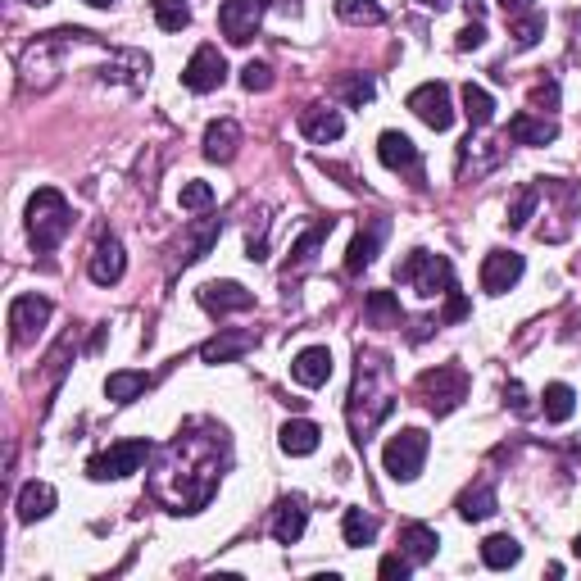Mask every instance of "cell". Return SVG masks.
<instances>
[{"instance_id": "47", "label": "cell", "mask_w": 581, "mask_h": 581, "mask_svg": "<svg viewBox=\"0 0 581 581\" xmlns=\"http://www.w3.org/2000/svg\"><path fill=\"white\" fill-rule=\"evenodd\" d=\"M87 5H96V10H109V5H114V0H87Z\"/></svg>"}, {"instance_id": "30", "label": "cell", "mask_w": 581, "mask_h": 581, "mask_svg": "<svg viewBox=\"0 0 581 581\" xmlns=\"http://www.w3.org/2000/svg\"><path fill=\"white\" fill-rule=\"evenodd\" d=\"M463 114H468V123H473V128H486V123L495 119L491 91L477 87V82H468V87H463Z\"/></svg>"}, {"instance_id": "31", "label": "cell", "mask_w": 581, "mask_h": 581, "mask_svg": "<svg viewBox=\"0 0 581 581\" xmlns=\"http://www.w3.org/2000/svg\"><path fill=\"white\" fill-rule=\"evenodd\" d=\"M150 10H155V23L164 32H182L191 23V5H187V0H150Z\"/></svg>"}, {"instance_id": "24", "label": "cell", "mask_w": 581, "mask_h": 581, "mask_svg": "<svg viewBox=\"0 0 581 581\" xmlns=\"http://www.w3.org/2000/svg\"><path fill=\"white\" fill-rule=\"evenodd\" d=\"M55 509V486L50 482H28L19 491V522H37Z\"/></svg>"}, {"instance_id": "5", "label": "cell", "mask_w": 581, "mask_h": 581, "mask_svg": "<svg viewBox=\"0 0 581 581\" xmlns=\"http://www.w3.org/2000/svg\"><path fill=\"white\" fill-rule=\"evenodd\" d=\"M427 450H432V441H427L423 427H404V432H395L391 441H386V450H382L386 473H391L395 482H414V477L423 473Z\"/></svg>"}, {"instance_id": "13", "label": "cell", "mask_w": 581, "mask_h": 581, "mask_svg": "<svg viewBox=\"0 0 581 581\" xmlns=\"http://www.w3.org/2000/svg\"><path fill=\"white\" fill-rule=\"evenodd\" d=\"M123 268H128V255H123L119 237H100L96 250H91V264H87L91 282H96V286H114L123 277Z\"/></svg>"}, {"instance_id": "2", "label": "cell", "mask_w": 581, "mask_h": 581, "mask_svg": "<svg viewBox=\"0 0 581 581\" xmlns=\"http://www.w3.org/2000/svg\"><path fill=\"white\" fill-rule=\"evenodd\" d=\"M69 227H73V209L55 187H41L37 196L28 200V241L41 255L60 246V241L69 237Z\"/></svg>"}, {"instance_id": "15", "label": "cell", "mask_w": 581, "mask_h": 581, "mask_svg": "<svg viewBox=\"0 0 581 581\" xmlns=\"http://www.w3.org/2000/svg\"><path fill=\"white\" fill-rule=\"evenodd\" d=\"M377 159H382L391 173H414L418 168V146L404 132H382L377 137Z\"/></svg>"}, {"instance_id": "44", "label": "cell", "mask_w": 581, "mask_h": 581, "mask_svg": "<svg viewBox=\"0 0 581 581\" xmlns=\"http://www.w3.org/2000/svg\"><path fill=\"white\" fill-rule=\"evenodd\" d=\"M482 41H486V28H482V23H473V28H463V32H459V50H477Z\"/></svg>"}, {"instance_id": "3", "label": "cell", "mask_w": 581, "mask_h": 581, "mask_svg": "<svg viewBox=\"0 0 581 581\" xmlns=\"http://www.w3.org/2000/svg\"><path fill=\"white\" fill-rule=\"evenodd\" d=\"M395 282L414 286L423 300L432 296H450L454 291V264L445 255H432V250H414L395 264Z\"/></svg>"}, {"instance_id": "34", "label": "cell", "mask_w": 581, "mask_h": 581, "mask_svg": "<svg viewBox=\"0 0 581 581\" xmlns=\"http://www.w3.org/2000/svg\"><path fill=\"white\" fill-rule=\"evenodd\" d=\"M336 14H341L345 23H368V28L386 19V10L377 0H336Z\"/></svg>"}, {"instance_id": "11", "label": "cell", "mask_w": 581, "mask_h": 581, "mask_svg": "<svg viewBox=\"0 0 581 581\" xmlns=\"http://www.w3.org/2000/svg\"><path fill=\"white\" fill-rule=\"evenodd\" d=\"M522 277V255H513V250H491V255L482 259V291L486 296H504L509 286H518Z\"/></svg>"}, {"instance_id": "37", "label": "cell", "mask_w": 581, "mask_h": 581, "mask_svg": "<svg viewBox=\"0 0 581 581\" xmlns=\"http://www.w3.org/2000/svg\"><path fill=\"white\" fill-rule=\"evenodd\" d=\"M536 205H541V187H522L509 205V227H527V218L536 214Z\"/></svg>"}, {"instance_id": "33", "label": "cell", "mask_w": 581, "mask_h": 581, "mask_svg": "<svg viewBox=\"0 0 581 581\" xmlns=\"http://www.w3.org/2000/svg\"><path fill=\"white\" fill-rule=\"evenodd\" d=\"M327 232H332V218H327V223H318V227H309L305 237L296 241V250H291V264H286V273H291V268L314 264V250L323 246V237H327Z\"/></svg>"}, {"instance_id": "7", "label": "cell", "mask_w": 581, "mask_h": 581, "mask_svg": "<svg viewBox=\"0 0 581 581\" xmlns=\"http://www.w3.org/2000/svg\"><path fill=\"white\" fill-rule=\"evenodd\" d=\"M268 14V0H223V10H218V28L232 46H246L255 37L259 19Z\"/></svg>"}, {"instance_id": "17", "label": "cell", "mask_w": 581, "mask_h": 581, "mask_svg": "<svg viewBox=\"0 0 581 581\" xmlns=\"http://www.w3.org/2000/svg\"><path fill=\"white\" fill-rule=\"evenodd\" d=\"M300 132H305L314 146H327V141H336L345 132V119L336 114V109L314 105V109H305V114H300Z\"/></svg>"}, {"instance_id": "43", "label": "cell", "mask_w": 581, "mask_h": 581, "mask_svg": "<svg viewBox=\"0 0 581 581\" xmlns=\"http://www.w3.org/2000/svg\"><path fill=\"white\" fill-rule=\"evenodd\" d=\"M532 105L541 109V114L559 105V82H545V87H536V91H532Z\"/></svg>"}, {"instance_id": "18", "label": "cell", "mask_w": 581, "mask_h": 581, "mask_svg": "<svg viewBox=\"0 0 581 581\" xmlns=\"http://www.w3.org/2000/svg\"><path fill=\"white\" fill-rule=\"evenodd\" d=\"M382 237H386V223H382V218H377V223H368V227H359V237L350 241V255H345V273H364V268L377 259V246H382Z\"/></svg>"}, {"instance_id": "49", "label": "cell", "mask_w": 581, "mask_h": 581, "mask_svg": "<svg viewBox=\"0 0 581 581\" xmlns=\"http://www.w3.org/2000/svg\"><path fill=\"white\" fill-rule=\"evenodd\" d=\"M28 5H50V0H28Z\"/></svg>"}, {"instance_id": "40", "label": "cell", "mask_w": 581, "mask_h": 581, "mask_svg": "<svg viewBox=\"0 0 581 581\" xmlns=\"http://www.w3.org/2000/svg\"><path fill=\"white\" fill-rule=\"evenodd\" d=\"M241 87H246V91H268V87H273V73H268V64L250 60L246 69H241Z\"/></svg>"}, {"instance_id": "23", "label": "cell", "mask_w": 581, "mask_h": 581, "mask_svg": "<svg viewBox=\"0 0 581 581\" xmlns=\"http://www.w3.org/2000/svg\"><path fill=\"white\" fill-rule=\"evenodd\" d=\"M250 345H255V336H250V332H227V336H214V341L200 345V359H205V364H227V359L246 355Z\"/></svg>"}, {"instance_id": "41", "label": "cell", "mask_w": 581, "mask_h": 581, "mask_svg": "<svg viewBox=\"0 0 581 581\" xmlns=\"http://www.w3.org/2000/svg\"><path fill=\"white\" fill-rule=\"evenodd\" d=\"M409 568H414V559H409V554H386L382 563H377V572H382L386 581H395V577H409Z\"/></svg>"}, {"instance_id": "32", "label": "cell", "mask_w": 581, "mask_h": 581, "mask_svg": "<svg viewBox=\"0 0 581 581\" xmlns=\"http://www.w3.org/2000/svg\"><path fill=\"white\" fill-rule=\"evenodd\" d=\"M341 532H345V545H373V536H377V522L368 518L364 509H345V518H341Z\"/></svg>"}, {"instance_id": "28", "label": "cell", "mask_w": 581, "mask_h": 581, "mask_svg": "<svg viewBox=\"0 0 581 581\" xmlns=\"http://www.w3.org/2000/svg\"><path fill=\"white\" fill-rule=\"evenodd\" d=\"M146 391H150L146 373H109V382H105V395L114 404H132L137 395H146Z\"/></svg>"}, {"instance_id": "46", "label": "cell", "mask_w": 581, "mask_h": 581, "mask_svg": "<svg viewBox=\"0 0 581 581\" xmlns=\"http://www.w3.org/2000/svg\"><path fill=\"white\" fill-rule=\"evenodd\" d=\"M527 5H532V0H500V10L509 14V19H518V14H527Z\"/></svg>"}, {"instance_id": "21", "label": "cell", "mask_w": 581, "mask_h": 581, "mask_svg": "<svg viewBox=\"0 0 581 581\" xmlns=\"http://www.w3.org/2000/svg\"><path fill=\"white\" fill-rule=\"evenodd\" d=\"M318 441H323V427L309 423V418H291V423L282 427V450L296 454V459H300V454H314Z\"/></svg>"}, {"instance_id": "14", "label": "cell", "mask_w": 581, "mask_h": 581, "mask_svg": "<svg viewBox=\"0 0 581 581\" xmlns=\"http://www.w3.org/2000/svg\"><path fill=\"white\" fill-rule=\"evenodd\" d=\"M305 522H309V509L300 495H286L282 504H277L273 513V541L277 545H296L300 536H305Z\"/></svg>"}, {"instance_id": "45", "label": "cell", "mask_w": 581, "mask_h": 581, "mask_svg": "<svg viewBox=\"0 0 581 581\" xmlns=\"http://www.w3.org/2000/svg\"><path fill=\"white\" fill-rule=\"evenodd\" d=\"M463 314H468V300H463V296H454V291H450V309H445V318H450V323H454V318H463Z\"/></svg>"}, {"instance_id": "38", "label": "cell", "mask_w": 581, "mask_h": 581, "mask_svg": "<svg viewBox=\"0 0 581 581\" xmlns=\"http://www.w3.org/2000/svg\"><path fill=\"white\" fill-rule=\"evenodd\" d=\"M178 205L182 209H209L214 205V187H209V182H187V187H182V196H178Z\"/></svg>"}, {"instance_id": "35", "label": "cell", "mask_w": 581, "mask_h": 581, "mask_svg": "<svg viewBox=\"0 0 581 581\" xmlns=\"http://www.w3.org/2000/svg\"><path fill=\"white\" fill-rule=\"evenodd\" d=\"M541 37H545L541 14H518V19H513V46H518V50H532Z\"/></svg>"}, {"instance_id": "8", "label": "cell", "mask_w": 581, "mask_h": 581, "mask_svg": "<svg viewBox=\"0 0 581 581\" xmlns=\"http://www.w3.org/2000/svg\"><path fill=\"white\" fill-rule=\"evenodd\" d=\"M409 109H414L432 132H445L454 123V105H450V87H445V82H423L418 91H409Z\"/></svg>"}, {"instance_id": "1", "label": "cell", "mask_w": 581, "mask_h": 581, "mask_svg": "<svg viewBox=\"0 0 581 581\" xmlns=\"http://www.w3.org/2000/svg\"><path fill=\"white\" fill-rule=\"evenodd\" d=\"M391 409H395L391 364H386V355H377V350H359L355 386H350V404H345V418H350L355 445H368V436L391 418Z\"/></svg>"}, {"instance_id": "27", "label": "cell", "mask_w": 581, "mask_h": 581, "mask_svg": "<svg viewBox=\"0 0 581 581\" xmlns=\"http://www.w3.org/2000/svg\"><path fill=\"white\" fill-rule=\"evenodd\" d=\"M518 559H522V545L513 541V536H486V541H482V563H486V568L504 572V568H513Z\"/></svg>"}, {"instance_id": "4", "label": "cell", "mask_w": 581, "mask_h": 581, "mask_svg": "<svg viewBox=\"0 0 581 581\" xmlns=\"http://www.w3.org/2000/svg\"><path fill=\"white\" fill-rule=\"evenodd\" d=\"M418 395L432 414H454L463 400H468V373L459 364H441V368H427L418 377Z\"/></svg>"}, {"instance_id": "12", "label": "cell", "mask_w": 581, "mask_h": 581, "mask_svg": "<svg viewBox=\"0 0 581 581\" xmlns=\"http://www.w3.org/2000/svg\"><path fill=\"white\" fill-rule=\"evenodd\" d=\"M196 300L209 309V314H241V309L255 305V296H250L241 282H205L196 291Z\"/></svg>"}, {"instance_id": "29", "label": "cell", "mask_w": 581, "mask_h": 581, "mask_svg": "<svg viewBox=\"0 0 581 581\" xmlns=\"http://www.w3.org/2000/svg\"><path fill=\"white\" fill-rule=\"evenodd\" d=\"M541 409H545L550 423H568L572 409H577V395H572V386L550 382V386H545V395H541Z\"/></svg>"}, {"instance_id": "36", "label": "cell", "mask_w": 581, "mask_h": 581, "mask_svg": "<svg viewBox=\"0 0 581 581\" xmlns=\"http://www.w3.org/2000/svg\"><path fill=\"white\" fill-rule=\"evenodd\" d=\"M364 314H368V323H400V300H395L391 291H373Z\"/></svg>"}, {"instance_id": "42", "label": "cell", "mask_w": 581, "mask_h": 581, "mask_svg": "<svg viewBox=\"0 0 581 581\" xmlns=\"http://www.w3.org/2000/svg\"><path fill=\"white\" fill-rule=\"evenodd\" d=\"M504 404H513V414H532V400H527V391L518 382L504 386Z\"/></svg>"}, {"instance_id": "16", "label": "cell", "mask_w": 581, "mask_h": 581, "mask_svg": "<svg viewBox=\"0 0 581 581\" xmlns=\"http://www.w3.org/2000/svg\"><path fill=\"white\" fill-rule=\"evenodd\" d=\"M291 377H296L300 386H323L327 377H332V350H327V345L300 350V355L291 359Z\"/></svg>"}, {"instance_id": "10", "label": "cell", "mask_w": 581, "mask_h": 581, "mask_svg": "<svg viewBox=\"0 0 581 581\" xmlns=\"http://www.w3.org/2000/svg\"><path fill=\"white\" fill-rule=\"evenodd\" d=\"M50 323V300L46 296H14L10 300V327H14V341H32L41 327Z\"/></svg>"}, {"instance_id": "25", "label": "cell", "mask_w": 581, "mask_h": 581, "mask_svg": "<svg viewBox=\"0 0 581 581\" xmlns=\"http://www.w3.org/2000/svg\"><path fill=\"white\" fill-rule=\"evenodd\" d=\"M218 232H223V223L218 218H205V223H191L187 227V246H182V264H196V259L209 255V246L218 241Z\"/></svg>"}, {"instance_id": "9", "label": "cell", "mask_w": 581, "mask_h": 581, "mask_svg": "<svg viewBox=\"0 0 581 581\" xmlns=\"http://www.w3.org/2000/svg\"><path fill=\"white\" fill-rule=\"evenodd\" d=\"M182 82H187V91H218L227 82V60L218 46H200L196 55L187 60V69H182Z\"/></svg>"}, {"instance_id": "19", "label": "cell", "mask_w": 581, "mask_h": 581, "mask_svg": "<svg viewBox=\"0 0 581 581\" xmlns=\"http://www.w3.org/2000/svg\"><path fill=\"white\" fill-rule=\"evenodd\" d=\"M554 137H559L554 119H532V114H513L509 119V141H518V146H550Z\"/></svg>"}, {"instance_id": "22", "label": "cell", "mask_w": 581, "mask_h": 581, "mask_svg": "<svg viewBox=\"0 0 581 581\" xmlns=\"http://www.w3.org/2000/svg\"><path fill=\"white\" fill-rule=\"evenodd\" d=\"M400 545H404V554L414 563H432L436 559V545H441V536L427 527V522H409L400 532Z\"/></svg>"}, {"instance_id": "6", "label": "cell", "mask_w": 581, "mask_h": 581, "mask_svg": "<svg viewBox=\"0 0 581 581\" xmlns=\"http://www.w3.org/2000/svg\"><path fill=\"white\" fill-rule=\"evenodd\" d=\"M146 459H150V441H114L87 463V477L91 482H119V477L141 473Z\"/></svg>"}, {"instance_id": "39", "label": "cell", "mask_w": 581, "mask_h": 581, "mask_svg": "<svg viewBox=\"0 0 581 581\" xmlns=\"http://www.w3.org/2000/svg\"><path fill=\"white\" fill-rule=\"evenodd\" d=\"M341 91H345V100H350V105H368V100H373V82L364 78V73H355V78H345L341 82Z\"/></svg>"}, {"instance_id": "26", "label": "cell", "mask_w": 581, "mask_h": 581, "mask_svg": "<svg viewBox=\"0 0 581 581\" xmlns=\"http://www.w3.org/2000/svg\"><path fill=\"white\" fill-rule=\"evenodd\" d=\"M495 504H500V500H495V491L486 482L468 486V491L459 495V518L463 522H482V518H491V513H495Z\"/></svg>"}, {"instance_id": "48", "label": "cell", "mask_w": 581, "mask_h": 581, "mask_svg": "<svg viewBox=\"0 0 581 581\" xmlns=\"http://www.w3.org/2000/svg\"><path fill=\"white\" fill-rule=\"evenodd\" d=\"M572 554H577V559H581V536H577V545H572Z\"/></svg>"}, {"instance_id": "20", "label": "cell", "mask_w": 581, "mask_h": 581, "mask_svg": "<svg viewBox=\"0 0 581 581\" xmlns=\"http://www.w3.org/2000/svg\"><path fill=\"white\" fill-rule=\"evenodd\" d=\"M237 141H241V128L232 119H218L205 128V159L214 164H227V159L237 155Z\"/></svg>"}]
</instances>
